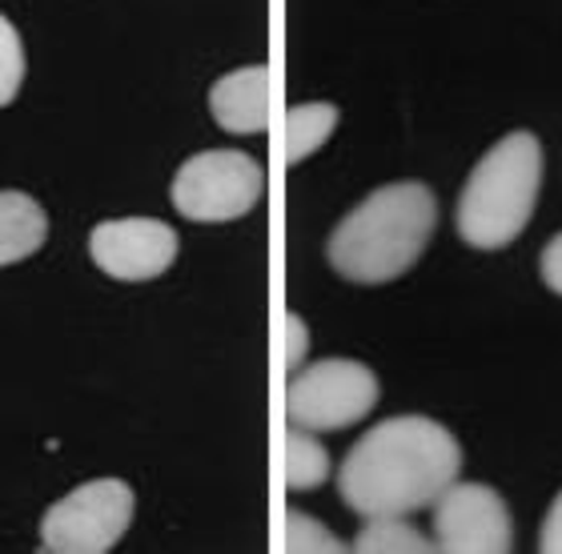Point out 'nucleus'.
Wrapping results in <instances>:
<instances>
[{
    "instance_id": "obj_1",
    "label": "nucleus",
    "mask_w": 562,
    "mask_h": 554,
    "mask_svg": "<svg viewBox=\"0 0 562 554\" xmlns=\"http://www.w3.org/2000/svg\"><path fill=\"white\" fill-rule=\"evenodd\" d=\"M462 474L458 438L434 418L398 414L366 430L338 471L341 502L362 515H414Z\"/></svg>"
},
{
    "instance_id": "obj_2",
    "label": "nucleus",
    "mask_w": 562,
    "mask_h": 554,
    "mask_svg": "<svg viewBox=\"0 0 562 554\" xmlns=\"http://www.w3.org/2000/svg\"><path fill=\"white\" fill-rule=\"evenodd\" d=\"M438 225V201L422 181L374 189L329 234V265L353 285H386L414 270Z\"/></svg>"
},
{
    "instance_id": "obj_3",
    "label": "nucleus",
    "mask_w": 562,
    "mask_h": 554,
    "mask_svg": "<svg viewBox=\"0 0 562 554\" xmlns=\"http://www.w3.org/2000/svg\"><path fill=\"white\" fill-rule=\"evenodd\" d=\"M542 189V145L535 133H506L486 149L458 197V237L474 249H506L527 229Z\"/></svg>"
},
{
    "instance_id": "obj_4",
    "label": "nucleus",
    "mask_w": 562,
    "mask_h": 554,
    "mask_svg": "<svg viewBox=\"0 0 562 554\" xmlns=\"http://www.w3.org/2000/svg\"><path fill=\"white\" fill-rule=\"evenodd\" d=\"M137 498L121 478H93L53 502L41 519V551L45 554H105L130 531Z\"/></svg>"
},
{
    "instance_id": "obj_5",
    "label": "nucleus",
    "mask_w": 562,
    "mask_h": 554,
    "mask_svg": "<svg viewBox=\"0 0 562 554\" xmlns=\"http://www.w3.org/2000/svg\"><path fill=\"white\" fill-rule=\"evenodd\" d=\"M266 193V173L249 154L237 149H205L193 154L186 166L177 169L173 189V210L189 222H237L246 217Z\"/></svg>"
},
{
    "instance_id": "obj_6",
    "label": "nucleus",
    "mask_w": 562,
    "mask_h": 554,
    "mask_svg": "<svg viewBox=\"0 0 562 554\" xmlns=\"http://www.w3.org/2000/svg\"><path fill=\"white\" fill-rule=\"evenodd\" d=\"M378 406V377L353 358H322L314 366L290 374L285 386V414L290 426L329 434L362 422Z\"/></svg>"
},
{
    "instance_id": "obj_7",
    "label": "nucleus",
    "mask_w": 562,
    "mask_h": 554,
    "mask_svg": "<svg viewBox=\"0 0 562 554\" xmlns=\"http://www.w3.org/2000/svg\"><path fill=\"white\" fill-rule=\"evenodd\" d=\"M434 546L446 554L515 551V519L491 486L450 483L434 498Z\"/></svg>"
},
{
    "instance_id": "obj_8",
    "label": "nucleus",
    "mask_w": 562,
    "mask_h": 554,
    "mask_svg": "<svg viewBox=\"0 0 562 554\" xmlns=\"http://www.w3.org/2000/svg\"><path fill=\"white\" fill-rule=\"evenodd\" d=\"M177 229L153 217H117L89 234V253L97 270L117 282H149L177 261Z\"/></svg>"
},
{
    "instance_id": "obj_9",
    "label": "nucleus",
    "mask_w": 562,
    "mask_h": 554,
    "mask_svg": "<svg viewBox=\"0 0 562 554\" xmlns=\"http://www.w3.org/2000/svg\"><path fill=\"white\" fill-rule=\"evenodd\" d=\"M273 69L270 65H246L225 72L210 89L213 121L229 133H266L270 129Z\"/></svg>"
},
{
    "instance_id": "obj_10",
    "label": "nucleus",
    "mask_w": 562,
    "mask_h": 554,
    "mask_svg": "<svg viewBox=\"0 0 562 554\" xmlns=\"http://www.w3.org/2000/svg\"><path fill=\"white\" fill-rule=\"evenodd\" d=\"M48 217L29 193L16 189H0V265H16V261L33 258L45 246Z\"/></svg>"
},
{
    "instance_id": "obj_11",
    "label": "nucleus",
    "mask_w": 562,
    "mask_h": 554,
    "mask_svg": "<svg viewBox=\"0 0 562 554\" xmlns=\"http://www.w3.org/2000/svg\"><path fill=\"white\" fill-rule=\"evenodd\" d=\"M338 129V105L329 101H305L285 113V161L297 166L310 154H317L322 145Z\"/></svg>"
},
{
    "instance_id": "obj_12",
    "label": "nucleus",
    "mask_w": 562,
    "mask_h": 554,
    "mask_svg": "<svg viewBox=\"0 0 562 554\" xmlns=\"http://www.w3.org/2000/svg\"><path fill=\"white\" fill-rule=\"evenodd\" d=\"M350 551H358V554H430V551H438V546L430 543V534H422L414 522H406V515H374V519H366V527L358 531Z\"/></svg>"
},
{
    "instance_id": "obj_13",
    "label": "nucleus",
    "mask_w": 562,
    "mask_h": 554,
    "mask_svg": "<svg viewBox=\"0 0 562 554\" xmlns=\"http://www.w3.org/2000/svg\"><path fill=\"white\" fill-rule=\"evenodd\" d=\"M329 478V454L314 430L290 426L285 434V486L290 490H317Z\"/></svg>"
},
{
    "instance_id": "obj_14",
    "label": "nucleus",
    "mask_w": 562,
    "mask_h": 554,
    "mask_svg": "<svg viewBox=\"0 0 562 554\" xmlns=\"http://www.w3.org/2000/svg\"><path fill=\"white\" fill-rule=\"evenodd\" d=\"M281 546H285L290 554H341V551H350V543H341L329 527H322V522L310 519V515H302V510H290V515H285V543Z\"/></svg>"
},
{
    "instance_id": "obj_15",
    "label": "nucleus",
    "mask_w": 562,
    "mask_h": 554,
    "mask_svg": "<svg viewBox=\"0 0 562 554\" xmlns=\"http://www.w3.org/2000/svg\"><path fill=\"white\" fill-rule=\"evenodd\" d=\"M24 84V45L12 21L0 12V109L12 105Z\"/></svg>"
},
{
    "instance_id": "obj_16",
    "label": "nucleus",
    "mask_w": 562,
    "mask_h": 554,
    "mask_svg": "<svg viewBox=\"0 0 562 554\" xmlns=\"http://www.w3.org/2000/svg\"><path fill=\"white\" fill-rule=\"evenodd\" d=\"M310 354V330H305L302 314H285V370L297 374Z\"/></svg>"
},
{
    "instance_id": "obj_17",
    "label": "nucleus",
    "mask_w": 562,
    "mask_h": 554,
    "mask_svg": "<svg viewBox=\"0 0 562 554\" xmlns=\"http://www.w3.org/2000/svg\"><path fill=\"white\" fill-rule=\"evenodd\" d=\"M539 551L562 554V495L554 498L551 510H547V522H542V534H539Z\"/></svg>"
},
{
    "instance_id": "obj_18",
    "label": "nucleus",
    "mask_w": 562,
    "mask_h": 554,
    "mask_svg": "<svg viewBox=\"0 0 562 554\" xmlns=\"http://www.w3.org/2000/svg\"><path fill=\"white\" fill-rule=\"evenodd\" d=\"M542 282L562 297V234L551 237L547 249H542Z\"/></svg>"
}]
</instances>
